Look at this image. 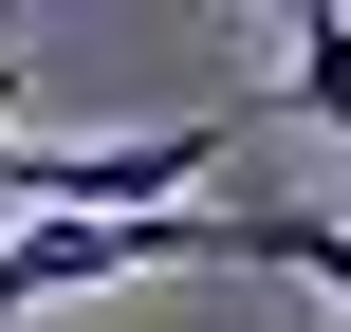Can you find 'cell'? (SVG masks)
<instances>
[{
	"label": "cell",
	"mask_w": 351,
	"mask_h": 332,
	"mask_svg": "<svg viewBox=\"0 0 351 332\" xmlns=\"http://www.w3.org/2000/svg\"><path fill=\"white\" fill-rule=\"evenodd\" d=\"M278 111L351 148V18H296V55H278Z\"/></svg>",
	"instance_id": "cell-1"
},
{
	"label": "cell",
	"mask_w": 351,
	"mask_h": 332,
	"mask_svg": "<svg viewBox=\"0 0 351 332\" xmlns=\"http://www.w3.org/2000/svg\"><path fill=\"white\" fill-rule=\"evenodd\" d=\"M296 277H315V296L351 314V222H315V259H296Z\"/></svg>",
	"instance_id": "cell-2"
},
{
	"label": "cell",
	"mask_w": 351,
	"mask_h": 332,
	"mask_svg": "<svg viewBox=\"0 0 351 332\" xmlns=\"http://www.w3.org/2000/svg\"><path fill=\"white\" fill-rule=\"evenodd\" d=\"M0 74H19V37H0Z\"/></svg>",
	"instance_id": "cell-3"
}]
</instances>
